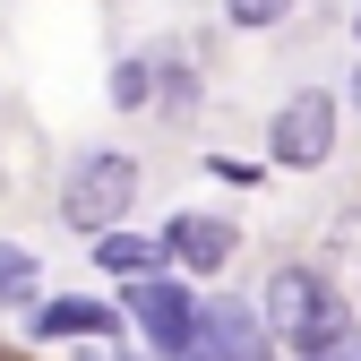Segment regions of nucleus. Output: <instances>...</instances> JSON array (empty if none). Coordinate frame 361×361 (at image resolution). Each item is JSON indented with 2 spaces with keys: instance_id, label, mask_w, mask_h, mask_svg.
<instances>
[{
  "instance_id": "obj_4",
  "label": "nucleus",
  "mask_w": 361,
  "mask_h": 361,
  "mask_svg": "<svg viewBox=\"0 0 361 361\" xmlns=\"http://www.w3.org/2000/svg\"><path fill=\"white\" fill-rule=\"evenodd\" d=\"M198 344H207L215 361H267V353H276V336H267V310L224 301V293L198 310Z\"/></svg>"
},
{
  "instance_id": "obj_6",
  "label": "nucleus",
  "mask_w": 361,
  "mask_h": 361,
  "mask_svg": "<svg viewBox=\"0 0 361 361\" xmlns=\"http://www.w3.org/2000/svg\"><path fill=\"white\" fill-rule=\"evenodd\" d=\"M233 250H241V233H233L224 215H180V224H172V258H180V267H198V276H215Z\"/></svg>"
},
{
  "instance_id": "obj_7",
  "label": "nucleus",
  "mask_w": 361,
  "mask_h": 361,
  "mask_svg": "<svg viewBox=\"0 0 361 361\" xmlns=\"http://www.w3.org/2000/svg\"><path fill=\"white\" fill-rule=\"evenodd\" d=\"M35 336H112V310H104V301H86V293L43 301V310H35Z\"/></svg>"
},
{
  "instance_id": "obj_11",
  "label": "nucleus",
  "mask_w": 361,
  "mask_h": 361,
  "mask_svg": "<svg viewBox=\"0 0 361 361\" xmlns=\"http://www.w3.org/2000/svg\"><path fill=\"white\" fill-rule=\"evenodd\" d=\"M26 284H35V258L0 241V293H26Z\"/></svg>"
},
{
  "instance_id": "obj_10",
  "label": "nucleus",
  "mask_w": 361,
  "mask_h": 361,
  "mask_svg": "<svg viewBox=\"0 0 361 361\" xmlns=\"http://www.w3.org/2000/svg\"><path fill=\"white\" fill-rule=\"evenodd\" d=\"M284 9H293V0H224L233 26H284Z\"/></svg>"
},
{
  "instance_id": "obj_2",
  "label": "nucleus",
  "mask_w": 361,
  "mask_h": 361,
  "mask_svg": "<svg viewBox=\"0 0 361 361\" xmlns=\"http://www.w3.org/2000/svg\"><path fill=\"white\" fill-rule=\"evenodd\" d=\"M129 198H138V164L112 155V147L78 155V164H69V180H61V215H69V224H86V233L121 224V207H129Z\"/></svg>"
},
{
  "instance_id": "obj_1",
  "label": "nucleus",
  "mask_w": 361,
  "mask_h": 361,
  "mask_svg": "<svg viewBox=\"0 0 361 361\" xmlns=\"http://www.w3.org/2000/svg\"><path fill=\"white\" fill-rule=\"evenodd\" d=\"M267 327H276L284 344H301V353H319V344H336L353 319H344V301H336L327 276H310V267H276V276H267Z\"/></svg>"
},
{
  "instance_id": "obj_8",
  "label": "nucleus",
  "mask_w": 361,
  "mask_h": 361,
  "mask_svg": "<svg viewBox=\"0 0 361 361\" xmlns=\"http://www.w3.org/2000/svg\"><path fill=\"white\" fill-rule=\"evenodd\" d=\"M164 250H172V241H129V233L95 241V258L112 267V276H129V284H155V267H164Z\"/></svg>"
},
{
  "instance_id": "obj_9",
  "label": "nucleus",
  "mask_w": 361,
  "mask_h": 361,
  "mask_svg": "<svg viewBox=\"0 0 361 361\" xmlns=\"http://www.w3.org/2000/svg\"><path fill=\"white\" fill-rule=\"evenodd\" d=\"M112 104H121V112H147V104H155V69H147V61H121V69H112Z\"/></svg>"
},
{
  "instance_id": "obj_13",
  "label": "nucleus",
  "mask_w": 361,
  "mask_h": 361,
  "mask_svg": "<svg viewBox=\"0 0 361 361\" xmlns=\"http://www.w3.org/2000/svg\"><path fill=\"white\" fill-rule=\"evenodd\" d=\"M353 112H361V78H353Z\"/></svg>"
},
{
  "instance_id": "obj_12",
  "label": "nucleus",
  "mask_w": 361,
  "mask_h": 361,
  "mask_svg": "<svg viewBox=\"0 0 361 361\" xmlns=\"http://www.w3.org/2000/svg\"><path fill=\"white\" fill-rule=\"evenodd\" d=\"M310 361H361V327H344L336 344H319V353H310Z\"/></svg>"
},
{
  "instance_id": "obj_3",
  "label": "nucleus",
  "mask_w": 361,
  "mask_h": 361,
  "mask_svg": "<svg viewBox=\"0 0 361 361\" xmlns=\"http://www.w3.org/2000/svg\"><path fill=\"white\" fill-rule=\"evenodd\" d=\"M267 147H276L284 172H310V164H327L336 147V95H319V86H301V95L267 121Z\"/></svg>"
},
{
  "instance_id": "obj_5",
  "label": "nucleus",
  "mask_w": 361,
  "mask_h": 361,
  "mask_svg": "<svg viewBox=\"0 0 361 361\" xmlns=\"http://www.w3.org/2000/svg\"><path fill=\"white\" fill-rule=\"evenodd\" d=\"M129 310H138V327H147V344L155 353H190L198 344V301L190 293H180V284H138V293H129Z\"/></svg>"
}]
</instances>
